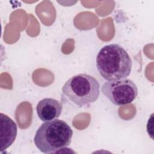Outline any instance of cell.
<instances>
[{
	"mask_svg": "<svg viewBox=\"0 0 154 154\" xmlns=\"http://www.w3.org/2000/svg\"><path fill=\"white\" fill-rule=\"evenodd\" d=\"M96 61L100 75L107 81L126 78L131 72L132 60L127 51L118 44H109L101 48Z\"/></svg>",
	"mask_w": 154,
	"mask_h": 154,
	"instance_id": "6da1fadb",
	"label": "cell"
},
{
	"mask_svg": "<svg viewBox=\"0 0 154 154\" xmlns=\"http://www.w3.org/2000/svg\"><path fill=\"white\" fill-rule=\"evenodd\" d=\"M72 135L69 125L57 119L41 125L35 132L34 142L41 152L52 153L69 146Z\"/></svg>",
	"mask_w": 154,
	"mask_h": 154,
	"instance_id": "7a4b0ae2",
	"label": "cell"
},
{
	"mask_svg": "<svg viewBox=\"0 0 154 154\" xmlns=\"http://www.w3.org/2000/svg\"><path fill=\"white\" fill-rule=\"evenodd\" d=\"M62 97L78 107L89 106L100 94V84L93 76L80 73L69 78L61 88Z\"/></svg>",
	"mask_w": 154,
	"mask_h": 154,
	"instance_id": "3957f363",
	"label": "cell"
},
{
	"mask_svg": "<svg viewBox=\"0 0 154 154\" xmlns=\"http://www.w3.org/2000/svg\"><path fill=\"white\" fill-rule=\"evenodd\" d=\"M101 91L112 103L118 106L132 103L138 93L137 85L128 78L108 81L103 84Z\"/></svg>",
	"mask_w": 154,
	"mask_h": 154,
	"instance_id": "277c9868",
	"label": "cell"
},
{
	"mask_svg": "<svg viewBox=\"0 0 154 154\" xmlns=\"http://www.w3.org/2000/svg\"><path fill=\"white\" fill-rule=\"evenodd\" d=\"M62 109V103L53 98H44L38 102L36 106L38 117L43 122L58 119L61 114Z\"/></svg>",
	"mask_w": 154,
	"mask_h": 154,
	"instance_id": "5b68a950",
	"label": "cell"
},
{
	"mask_svg": "<svg viewBox=\"0 0 154 154\" xmlns=\"http://www.w3.org/2000/svg\"><path fill=\"white\" fill-rule=\"evenodd\" d=\"M1 151L9 147L14 141L17 133L16 123L8 116L1 112Z\"/></svg>",
	"mask_w": 154,
	"mask_h": 154,
	"instance_id": "8992f818",
	"label": "cell"
}]
</instances>
